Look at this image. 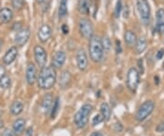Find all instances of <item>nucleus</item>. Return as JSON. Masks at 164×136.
Wrapping results in <instances>:
<instances>
[{
    "mask_svg": "<svg viewBox=\"0 0 164 136\" xmlns=\"http://www.w3.org/2000/svg\"><path fill=\"white\" fill-rule=\"evenodd\" d=\"M26 79L29 85H33L37 80V68L33 63H29L27 67Z\"/></svg>",
    "mask_w": 164,
    "mask_h": 136,
    "instance_id": "13",
    "label": "nucleus"
},
{
    "mask_svg": "<svg viewBox=\"0 0 164 136\" xmlns=\"http://www.w3.org/2000/svg\"><path fill=\"white\" fill-rule=\"evenodd\" d=\"M1 45H2V42H1V40H0V48H1Z\"/></svg>",
    "mask_w": 164,
    "mask_h": 136,
    "instance_id": "43",
    "label": "nucleus"
},
{
    "mask_svg": "<svg viewBox=\"0 0 164 136\" xmlns=\"http://www.w3.org/2000/svg\"><path fill=\"white\" fill-rule=\"evenodd\" d=\"M60 109V100L59 98H56V100H55L54 103H53V107L50 111L51 112V119H55L57 117L58 113H59V111Z\"/></svg>",
    "mask_w": 164,
    "mask_h": 136,
    "instance_id": "27",
    "label": "nucleus"
},
{
    "mask_svg": "<svg viewBox=\"0 0 164 136\" xmlns=\"http://www.w3.org/2000/svg\"><path fill=\"white\" fill-rule=\"evenodd\" d=\"M51 35H52V29L47 24H44L39 28L37 36L41 42H43V43L47 42L50 39Z\"/></svg>",
    "mask_w": 164,
    "mask_h": 136,
    "instance_id": "12",
    "label": "nucleus"
},
{
    "mask_svg": "<svg viewBox=\"0 0 164 136\" xmlns=\"http://www.w3.org/2000/svg\"><path fill=\"white\" fill-rule=\"evenodd\" d=\"M25 126H26V121L24 119L19 118V119L16 120L13 124V131H14L15 135L18 136V135L22 134L25 130Z\"/></svg>",
    "mask_w": 164,
    "mask_h": 136,
    "instance_id": "18",
    "label": "nucleus"
},
{
    "mask_svg": "<svg viewBox=\"0 0 164 136\" xmlns=\"http://www.w3.org/2000/svg\"><path fill=\"white\" fill-rule=\"evenodd\" d=\"M37 86L42 89H50L56 84L57 71L53 66H45L41 69L37 77Z\"/></svg>",
    "mask_w": 164,
    "mask_h": 136,
    "instance_id": "1",
    "label": "nucleus"
},
{
    "mask_svg": "<svg viewBox=\"0 0 164 136\" xmlns=\"http://www.w3.org/2000/svg\"><path fill=\"white\" fill-rule=\"evenodd\" d=\"M34 56H35V60L37 64L38 65V67L42 69L43 67L46 66V63L47 60V54L46 50L43 47L39 46V45H37L34 48Z\"/></svg>",
    "mask_w": 164,
    "mask_h": 136,
    "instance_id": "8",
    "label": "nucleus"
},
{
    "mask_svg": "<svg viewBox=\"0 0 164 136\" xmlns=\"http://www.w3.org/2000/svg\"><path fill=\"white\" fill-rule=\"evenodd\" d=\"M102 39V44H103V48H104V50L106 52H108L109 50H111V39L108 38V37H104Z\"/></svg>",
    "mask_w": 164,
    "mask_h": 136,
    "instance_id": "28",
    "label": "nucleus"
},
{
    "mask_svg": "<svg viewBox=\"0 0 164 136\" xmlns=\"http://www.w3.org/2000/svg\"><path fill=\"white\" fill-rule=\"evenodd\" d=\"M30 29L28 28H21L18 34L15 37V42L18 46L22 47L28 41L29 37H30Z\"/></svg>",
    "mask_w": 164,
    "mask_h": 136,
    "instance_id": "9",
    "label": "nucleus"
},
{
    "mask_svg": "<svg viewBox=\"0 0 164 136\" xmlns=\"http://www.w3.org/2000/svg\"><path fill=\"white\" fill-rule=\"evenodd\" d=\"M103 121H104V119H103L101 113H100V114H97L95 117H93L92 121H91V124H92L93 126H96V125H98V124H99L100 122H102Z\"/></svg>",
    "mask_w": 164,
    "mask_h": 136,
    "instance_id": "30",
    "label": "nucleus"
},
{
    "mask_svg": "<svg viewBox=\"0 0 164 136\" xmlns=\"http://www.w3.org/2000/svg\"><path fill=\"white\" fill-rule=\"evenodd\" d=\"M137 9L141 22L145 26H148L151 18V10L149 2L147 0H137Z\"/></svg>",
    "mask_w": 164,
    "mask_h": 136,
    "instance_id": "4",
    "label": "nucleus"
},
{
    "mask_svg": "<svg viewBox=\"0 0 164 136\" xmlns=\"http://www.w3.org/2000/svg\"><path fill=\"white\" fill-rule=\"evenodd\" d=\"M138 66H139V72H140V74H143L144 67H143V60L142 59H140L138 60Z\"/></svg>",
    "mask_w": 164,
    "mask_h": 136,
    "instance_id": "32",
    "label": "nucleus"
},
{
    "mask_svg": "<svg viewBox=\"0 0 164 136\" xmlns=\"http://www.w3.org/2000/svg\"><path fill=\"white\" fill-rule=\"evenodd\" d=\"M18 57V49L17 47H11L5 54L3 58V61L6 65H9L15 61Z\"/></svg>",
    "mask_w": 164,
    "mask_h": 136,
    "instance_id": "15",
    "label": "nucleus"
},
{
    "mask_svg": "<svg viewBox=\"0 0 164 136\" xmlns=\"http://www.w3.org/2000/svg\"><path fill=\"white\" fill-rule=\"evenodd\" d=\"M140 83V72L136 68H130L127 73V87L132 92H135Z\"/></svg>",
    "mask_w": 164,
    "mask_h": 136,
    "instance_id": "6",
    "label": "nucleus"
},
{
    "mask_svg": "<svg viewBox=\"0 0 164 136\" xmlns=\"http://www.w3.org/2000/svg\"><path fill=\"white\" fill-rule=\"evenodd\" d=\"M1 117H2V112L0 111V129L3 128V126H4V122H3V121L1 120Z\"/></svg>",
    "mask_w": 164,
    "mask_h": 136,
    "instance_id": "40",
    "label": "nucleus"
},
{
    "mask_svg": "<svg viewBox=\"0 0 164 136\" xmlns=\"http://www.w3.org/2000/svg\"><path fill=\"white\" fill-rule=\"evenodd\" d=\"M79 32L85 38H90L93 36L94 28L91 21L88 18H81L79 20Z\"/></svg>",
    "mask_w": 164,
    "mask_h": 136,
    "instance_id": "7",
    "label": "nucleus"
},
{
    "mask_svg": "<svg viewBox=\"0 0 164 136\" xmlns=\"http://www.w3.org/2000/svg\"><path fill=\"white\" fill-rule=\"evenodd\" d=\"M77 65L80 70H86L88 66V60L84 49H79L77 52Z\"/></svg>",
    "mask_w": 164,
    "mask_h": 136,
    "instance_id": "10",
    "label": "nucleus"
},
{
    "mask_svg": "<svg viewBox=\"0 0 164 136\" xmlns=\"http://www.w3.org/2000/svg\"><path fill=\"white\" fill-rule=\"evenodd\" d=\"M163 56H164V49L159 50L157 51V53H156V59H157L158 60H161V59L163 58Z\"/></svg>",
    "mask_w": 164,
    "mask_h": 136,
    "instance_id": "33",
    "label": "nucleus"
},
{
    "mask_svg": "<svg viewBox=\"0 0 164 136\" xmlns=\"http://www.w3.org/2000/svg\"><path fill=\"white\" fill-rule=\"evenodd\" d=\"M89 8H90V0H79L78 9L81 14L83 15L88 14Z\"/></svg>",
    "mask_w": 164,
    "mask_h": 136,
    "instance_id": "22",
    "label": "nucleus"
},
{
    "mask_svg": "<svg viewBox=\"0 0 164 136\" xmlns=\"http://www.w3.org/2000/svg\"><path fill=\"white\" fill-rule=\"evenodd\" d=\"M13 18V12L8 8H4L0 10V19L3 23H9Z\"/></svg>",
    "mask_w": 164,
    "mask_h": 136,
    "instance_id": "20",
    "label": "nucleus"
},
{
    "mask_svg": "<svg viewBox=\"0 0 164 136\" xmlns=\"http://www.w3.org/2000/svg\"><path fill=\"white\" fill-rule=\"evenodd\" d=\"M89 55L94 62H101L104 59V48L102 39L98 35H93L89 38Z\"/></svg>",
    "mask_w": 164,
    "mask_h": 136,
    "instance_id": "2",
    "label": "nucleus"
},
{
    "mask_svg": "<svg viewBox=\"0 0 164 136\" xmlns=\"http://www.w3.org/2000/svg\"><path fill=\"white\" fill-rule=\"evenodd\" d=\"M162 69L164 70V61H163V64H162Z\"/></svg>",
    "mask_w": 164,
    "mask_h": 136,
    "instance_id": "44",
    "label": "nucleus"
},
{
    "mask_svg": "<svg viewBox=\"0 0 164 136\" xmlns=\"http://www.w3.org/2000/svg\"><path fill=\"white\" fill-rule=\"evenodd\" d=\"M157 29L159 33H164V8H159L156 14Z\"/></svg>",
    "mask_w": 164,
    "mask_h": 136,
    "instance_id": "19",
    "label": "nucleus"
},
{
    "mask_svg": "<svg viewBox=\"0 0 164 136\" xmlns=\"http://www.w3.org/2000/svg\"><path fill=\"white\" fill-rule=\"evenodd\" d=\"M154 107H155V104L152 101H147V102H143L137 111V113L135 116L136 120L138 121H145L152 113Z\"/></svg>",
    "mask_w": 164,
    "mask_h": 136,
    "instance_id": "5",
    "label": "nucleus"
},
{
    "mask_svg": "<svg viewBox=\"0 0 164 136\" xmlns=\"http://www.w3.org/2000/svg\"><path fill=\"white\" fill-rule=\"evenodd\" d=\"M37 2H38L39 4H42V3L45 2V0H37Z\"/></svg>",
    "mask_w": 164,
    "mask_h": 136,
    "instance_id": "42",
    "label": "nucleus"
},
{
    "mask_svg": "<svg viewBox=\"0 0 164 136\" xmlns=\"http://www.w3.org/2000/svg\"><path fill=\"white\" fill-rule=\"evenodd\" d=\"M23 109H24V105L21 102H14L10 107V112L13 115L15 116H18L22 112H23Z\"/></svg>",
    "mask_w": 164,
    "mask_h": 136,
    "instance_id": "24",
    "label": "nucleus"
},
{
    "mask_svg": "<svg viewBox=\"0 0 164 136\" xmlns=\"http://www.w3.org/2000/svg\"><path fill=\"white\" fill-rule=\"evenodd\" d=\"M154 82H156V84H157V85L159 83V77H158V76L154 77Z\"/></svg>",
    "mask_w": 164,
    "mask_h": 136,
    "instance_id": "41",
    "label": "nucleus"
},
{
    "mask_svg": "<svg viewBox=\"0 0 164 136\" xmlns=\"http://www.w3.org/2000/svg\"><path fill=\"white\" fill-rule=\"evenodd\" d=\"M67 55L63 50H59L52 58V65L55 69H60L66 62Z\"/></svg>",
    "mask_w": 164,
    "mask_h": 136,
    "instance_id": "11",
    "label": "nucleus"
},
{
    "mask_svg": "<svg viewBox=\"0 0 164 136\" xmlns=\"http://www.w3.org/2000/svg\"><path fill=\"white\" fill-rule=\"evenodd\" d=\"M14 131H12L11 130H9V129H6L4 131H3V133H2V135L1 136H14Z\"/></svg>",
    "mask_w": 164,
    "mask_h": 136,
    "instance_id": "35",
    "label": "nucleus"
},
{
    "mask_svg": "<svg viewBox=\"0 0 164 136\" xmlns=\"http://www.w3.org/2000/svg\"><path fill=\"white\" fill-rule=\"evenodd\" d=\"M52 104H53V97L51 93H47L44 95L42 102H41V108L44 112L45 114H47L51 109H52Z\"/></svg>",
    "mask_w": 164,
    "mask_h": 136,
    "instance_id": "14",
    "label": "nucleus"
},
{
    "mask_svg": "<svg viewBox=\"0 0 164 136\" xmlns=\"http://www.w3.org/2000/svg\"><path fill=\"white\" fill-rule=\"evenodd\" d=\"M93 110V106L89 103L84 104L79 112L74 115V123L79 129H82L86 127V125L88 122V117L91 114Z\"/></svg>",
    "mask_w": 164,
    "mask_h": 136,
    "instance_id": "3",
    "label": "nucleus"
},
{
    "mask_svg": "<svg viewBox=\"0 0 164 136\" xmlns=\"http://www.w3.org/2000/svg\"><path fill=\"white\" fill-rule=\"evenodd\" d=\"M11 86V79L8 75L3 74L0 77V88L2 89H8Z\"/></svg>",
    "mask_w": 164,
    "mask_h": 136,
    "instance_id": "26",
    "label": "nucleus"
},
{
    "mask_svg": "<svg viewBox=\"0 0 164 136\" xmlns=\"http://www.w3.org/2000/svg\"><path fill=\"white\" fill-rule=\"evenodd\" d=\"M25 136H33V128L32 127H29L25 131Z\"/></svg>",
    "mask_w": 164,
    "mask_h": 136,
    "instance_id": "37",
    "label": "nucleus"
},
{
    "mask_svg": "<svg viewBox=\"0 0 164 136\" xmlns=\"http://www.w3.org/2000/svg\"><path fill=\"white\" fill-rule=\"evenodd\" d=\"M156 131H157V132H163V131H164V121L159 122V123L156 126Z\"/></svg>",
    "mask_w": 164,
    "mask_h": 136,
    "instance_id": "34",
    "label": "nucleus"
},
{
    "mask_svg": "<svg viewBox=\"0 0 164 136\" xmlns=\"http://www.w3.org/2000/svg\"><path fill=\"white\" fill-rule=\"evenodd\" d=\"M68 13V0H60V4L59 8V16L60 18L66 17Z\"/></svg>",
    "mask_w": 164,
    "mask_h": 136,
    "instance_id": "25",
    "label": "nucleus"
},
{
    "mask_svg": "<svg viewBox=\"0 0 164 136\" xmlns=\"http://www.w3.org/2000/svg\"><path fill=\"white\" fill-rule=\"evenodd\" d=\"M147 44H148V42H147V39L144 36H141L137 39V42L135 45L137 54H140V53L145 51V50L147 49Z\"/></svg>",
    "mask_w": 164,
    "mask_h": 136,
    "instance_id": "21",
    "label": "nucleus"
},
{
    "mask_svg": "<svg viewBox=\"0 0 164 136\" xmlns=\"http://www.w3.org/2000/svg\"><path fill=\"white\" fill-rule=\"evenodd\" d=\"M61 28H62V31H63V33H64V34H68V33H69V27H68L66 24L62 25Z\"/></svg>",
    "mask_w": 164,
    "mask_h": 136,
    "instance_id": "38",
    "label": "nucleus"
},
{
    "mask_svg": "<svg viewBox=\"0 0 164 136\" xmlns=\"http://www.w3.org/2000/svg\"><path fill=\"white\" fill-rule=\"evenodd\" d=\"M137 35L134 31H131V30H127L124 34V40H125V43L128 47L131 48L133 46L136 45V42H137Z\"/></svg>",
    "mask_w": 164,
    "mask_h": 136,
    "instance_id": "17",
    "label": "nucleus"
},
{
    "mask_svg": "<svg viewBox=\"0 0 164 136\" xmlns=\"http://www.w3.org/2000/svg\"><path fill=\"white\" fill-rule=\"evenodd\" d=\"M121 10H122V1L121 0H118L117 4H116V8H115V17L116 18H120Z\"/></svg>",
    "mask_w": 164,
    "mask_h": 136,
    "instance_id": "29",
    "label": "nucleus"
},
{
    "mask_svg": "<svg viewBox=\"0 0 164 136\" xmlns=\"http://www.w3.org/2000/svg\"><path fill=\"white\" fill-rule=\"evenodd\" d=\"M114 130H115V131L116 132H121L122 130H123V126L121 125V123H116L115 124V126H114Z\"/></svg>",
    "mask_w": 164,
    "mask_h": 136,
    "instance_id": "36",
    "label": "nucleus"
},
{
    "mask_svg": "<svg viewBox=\"0 0 164 136\" xmlns=\"http://www.w3.org/2000/svg\"><path fill=\"white\" fill-rule=\"evenodd\" d=\"M90 136H104L100 131H94L90 134Z\"/></svg>",
    "mask_w": 164,
    "mask_h": 136,
    "instance_id": "39",
    "label": "nucleus"
},
{
    "mask_svg": "<svg viewBox=\"0 0 164 136\" xmlns=\"http://www.w3.org/2000/svg\"><path fill=\"white\" fill-rule=\"evenodd\" d=\"M70 82H71V74H70V72L68 71V70L63 71L60 74L59 79V84L60 88L67 89L69 86Z\"/></svg>",
    "mask_w": 164,
    "mask_h": 136,
    "instance_id": "16",
    "label": "nucleus"
},
{
    "mask_svg": "<svg viewBox=\"0 0 164 136\" xmlns=\"http://www.w3.org/2000/svg\"><path fill=\"white\" fill-rule=\"evenodd\" d=\"M12 5L16 9H21L24 6V0H12Z\"/></svg>",
    "mask_w": 164,
    "mask_h": 136,
    "instance_id": "31",
    "label": "nucleus"
},
{
    "mask_svg": "<svg viewBox=\"0 0 164 136\" xmlns=\"http://www.w3.org/2000/svg\"><path fill=\"white\" fill-rule=\"evenodd\" d=\"M100 112H101V115H102L104 121H108L109 119H111V107H109V105L107 102H103L100 105Z\"/></svg>",
    "mask_w": 164,
    "mask_h": 136,
    "instance_id": "23",
    "label": "nucleus"
}]
</instances>
